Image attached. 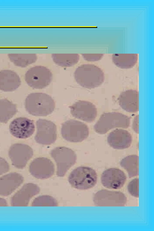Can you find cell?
<instances>
[{
  "label": "cell",
  "instance_id": "obj_1",
  "mask_svg": "<svg viewBox=\"0 0 154 231\" xmlns=\"http://www.w3.org/2000/svg\"><path fill=\"white\" fill-rule=\"evenodd\" d=\"M25 108L28 113L35 116H46L55 108V103L49 95L43 93H33L26 98Z\"/></svg>",
  "mask_w": 154,
  "mask_h": 231
},
{
  "label": "cell",
  "instance_id": "obj_2",
  "mask_svg": "<svg viewBox=\"0 0 154 231\" xmlns=\"http://www.w3.org/2000/svg\"><path fill=\"white\" fill-rule=\"evenodd\" d=\"M74 76L78 84L88 89L99 86L104 80L102 70L98 66L91 64H84L79 66L74 72Z\"/></svg>",
  "mask_w": 154,
  "mask_h": 231
},
{
  "label": "cell",
  "instance_id": "obj_3",
  "mask_svg": "<svg viewBox=\"0 0 154 231\" xmlns=\"http://www.w3.org/2000/svg\"><path fill=\"white\" fill-rule=\"evenodd\" d=\"M130 118L117 112H106L102 114L94 126L95 131L101 134L116 128H127L130 125Z\"/></svg>",
  "mask_w": 154,
  "mask_h": 231
},
{
  "label": "cell",
  "instance_id": "obj_4",
  "mask_svg": "<svg viewBox=\"0 0 154 231\" xmlns=\"http://www.w3.org/2000/svg\"><path fill=\"white\" fill-rule=\"evenodd\" d=\"M97 175L95 171L87 166H80L73 170L69 175L68 180L73 187L81 190L91 189L96 185Z\"/></svg>",
  "mask_w": 154,
  "mask_h": 231
},
{
  "label": "cell",
  "instance_id": "obj_5",
  "mask_svg": "<svg viewBox=\"0 0 154 231\" xmlns=\"http://www.w3.org/2000/svg\"><path fill=\"white\" fill-rule=\"evenodd\" d=\"M50 155L56 163L57 175L59 177H63L75 164L77 159L75 152L71 149L64 146L54 148L51 151Z\"/></svg>",
  "mask_w": 154,
  "mask_h": 231
},
{
  "label": "cell",
  "instance_id": "obj_6",
  "mask_svg": "<svg viewBox=\"0 0 154 231\" xmlns=\"http://www.w3.org/2000/svg\"><path fill=\"white\" fill-rule=\"evenodd\" d=\"M61 133L63 137L71 142H81L86 139L89 134L87 125L75 120H67L62 125Z\"/></svg>",
  "mask_w": 154,
  "mask_h": 231
},
{
  "label": "cell",
  "instance_id": "obj_7",
  "mask_svg": "<svg viewBox=\"0 0 154 231\" xmlns=\"http://www.w3.org/2000/svg\"><path fill=\"white\" fill-rule=\"evenodd\" d=\"M25 80L30 87L41 89L48 85L53 79V75L46 67L38 66L29 69L25 74Z\"/></svg>",
  "mask_w": 154,
  "mask_h": 231
},
{
  "label": "cell",
  "instance_id": "obj_8",
  "mask_svg": "<svg viewBox=\"0 0 154 231\" xmlns=\"http://www.w3.org/2000/svg\"><path fill=\"white\" fill-rule=\"evenodd\" d=\"M93 200L96 206H124L127 202L125 194L119 191L102 189L94 195Z\"/></svg>",
  "mask_w": 154,
  "mask_h": 231
},
{
  "label": "cell",
  "instance_id": "obj_9",
  "mask_svg": "<svg viewBox=\"0 0 154 231\" xmlns=\"http://www.w3.org/2000/svg\"><path fill=\"white\" fill-rule=\"evenodd\" d=\"M37 132L35 137L39 144L49 145L54 143L57 138V129L55 124L52 121L39 119L36 122Z\"/></svg>",
  "mask_w": 154,
  "mask_h": 231
},
{
  "label": "cell",
  "instance_id": "obj_10",
  "mask_svg": "<svg viewBox=\"0 0 154 231\" xmlns=\"http://www.w3.org/2000/svg\"><path fill=\"white\" fill-rule=\"evenodd\" d=\"M8 154L12 165L16 168L22 169L32 157L33 152L32 149L29 146L16 143L11 146Z\"/></svg>",
  "mask_w": 154,
  "mask_h": 231
},
{
  "label": "cell",
  "instance_id": "obj_11",
  "mask_svg": "<svg viewBox=\"0 0 154 231\" xmlns=\"http://www.w3.org/2000/svg\"><path fill=\"white\" fill-rule=\"evenodd\" d=\"M69 107L73 116L87 122H93L97 116L95 106L88 101L79 100Z\"/></svg>",
  "mask_w": 154,
  "mask_h": 231
},
{
  "label": "cell",
  "instance_id": "obj_12",
  "mask_svg": "<svg viewBox=\"0 0 154 231\" xmlns=\"http://www.w3.org/2000/svg\"><path fill=\"white\" fill-rule=\"evenodd\" d=\"M29 171L34 177L44 179L51 177L54 172V167L48 158L41 157L34 159L29 166Z\"/></svg>",
  "mask_w": 154,
  "mask_h": 231
},
{
  "label": "cell",
  "instance_id": "obj_13",
  "mask_svg": "<svg viewBox=\"0 0 154 231\" xmlns=\"http://www.w3.org/2000/svg\"><path fill=\"white\" fill-rule=\"evenodd\" d=\"M40 189L36 184L32 183L24 184L12 196L11 204L12 206L25 207L31 199L39 193Z\"/></svg>",
  "mask_w": 154,
  "mask_h": 231
},
{
  "label": "cell",
  "instance_id": "obj_14",
  "mask_svg": "<svg viewBox=\"0 0 154 231\" xmlns=\"http://www.w3.org/2000/svg\"><path fill=\"white\" fill-rule=\"evenodd\" d=\"M33 122L25 117H20L14 119L9 125V130L14 137L26 139L30 137L35 131Z\"/></svg>",
  "mask_w": 154,
  "mask_h": 231
},
{
  "label": "cell",
  "instance_id": "obj_15",
  "mask_svg": "<svg viewBox=\"0 0 154 231\" xmlns=\"http://www.w3.org/2000/svg\"><path fill=\"white\" fill-rule=\"evenodd\" d=\"M101 182L105 187L110 189L121 188L125 183L126 177L120 169L111 168L104 171L101 176Z\"/></svg>",
  "mask_w": 154,
  "mask_h": 231
},
{
  "label": "cell",
  "instance_id": "obj_16",
  "mask_svg": "<svg viewBox=\"0 0 154 231\" xmlns=\"http://www.w3.org/2000/svg\"><path fill=\"white\" fill-rule=\"evenodd\" d=\"M23 181V177L16 172H11L0 177V196H6L11 194Z\"/></svg>",
  "mask_w": 154,
  "mask_h": 231
},
{
  "label": "cell",
  "instance_id": "obj_17",
  "mask_svg": "<svg viewBox=\"0 0 154 231\" xmlns=\"http://www.w3.org/2000/svg\"><path fill=\"white\" fill-rule=\"evenodd\" d=\"M132 141L131 134L123 129H116L110 132L107 138L109 144L116 149H123L128 148Z\"/></svg>",
  "mask_w": 154,
  "mask_h": 231
},
{
  "label": "cell",
  "instance_id": "obj_18",
  "mask_svg": "<svg viewBox=\"0 0 154 231\" xmlns=\"http://www.w3.org/2000/svg\"><path fill=\"white\" fill-rule=\"evenodd\" d=\"M120 106L130 112L139 111V92L136 90H128L122 92L118 98Z\"/></svg>",
  "mask_w": 154,
  "mask_h": 231
},
{
  "label": "cell",
  "instance_id": "obj_19",
  "mask_svg": "<svg viewBox=\"0 0 154 231\" xmlns=\"http://www.w3.org/2000/svg\"><path fill=\"white\" fill-rule=\"evenodd\" d=\"M21 82L19 75L10 70L0 71V90L4 91H12L17 88Z\"/></svg>",
  "mask_w": 154,
  "mask_h": 231
},
{
  "label": "cell",
  "instance_id": "obj_20",
  "mask_svg": "<svg viewBox=\"0 0 154 231\" xmlns=\"http://www.w3.org/2000/svg\"><path fill=\"white\" fill-rule=\"evenodd\" d=\"M16 105L7 99H0V122L6 123L17 112Z\"/></svg>",
  "mask_w": 154,
  "mask_h": 231
},
{
  "label": "cell",
  "instance_id": "obj_21",
  "mask_svg": "<svg viewBox=\"0 0 154 231\" xmlns=\"http://www.w3.org/2000/svg\"><path fill=\"white\" fill-rule=\"evenodd\" d=\"M137 59V54H114L112 60L118 67L122 69H128L133 67Z\"/></svg>",
  "mask_w": 154,
  "mask_h": 231
},
{
  "label": "cell",
  "instance_id": "obj_22",
  "mask_svg": "<svg viewBox=\"0 0 154 231\" xmlns=\"http://www.w3.org/2000/svg\"><path fill=\"white\" fill-rule=\"evenodd\" d=\"M120 165L127 171L130 178L139 175V157L131 155L122 159Z\"/></svg>",
  "mask_w": 154,
  "mask_h": 231
},
{
  "label": "cell",
  "instance_id": "obj_23",
  "mask_svg": "<svg viewBox=\"0 0 154 231\" xmlns=\"http://www.w3.org/2000/svg\"><path fill=\"white\" fill-rule=\"evenodd\" d=\"M11 60L15 65L21 67H26L35 63L37 59L35 54L12 53L8 54Z\"/></svg>",
  "mask_w": 154,
  "mask_h": 231
},
{
  "label": "cell",
  "instance_id": "obj_24",
  "mask_svg": "<svg viewBox=\"0 0 154 231\" xmlns=\"http://www.w3.org/2000/svg\"><path fill=\"white\" fill-rule=\"evenodd\" d=\"M51 56L55 63L64 67L74 66L79 59V55L77 54H53Z\"/></svg>",
  "mask_w": 154,
  "mask_h": 231
},
{
  "label": "cell",
  "instance_id": "obj_25",
  "mask_svg": "<svg viewBox=\"0 0 154 231\" xmlns=\"http://www.w3.org/2000/svg\"><path fill=\"white\" fill-rule=\"evenodd\" d=\"M32 206H57V201L48 195H42L35 198L32 201Z\"/></svg>",
  "mask_w": 154,
  "mask_h": 231
},
{
  "label": "cell",
  "instance_id": "obj_26",
  "mask_svg": "<svg viewBox=\"0 0 154 231\" xmlns=\"http://www.w3.org/2000/svg\"><path fill=\"white\" fill-rule=\"evenodd\" d=\"M139 179H133L128 183V190L129 193L132 196L137 198L139 197Z\"/></svg>",
  "mask_w": 154,
  "mask_h": 231
},
{
  "label": "cell",
  "instance_id": "obj_27",
  "mask_svg": "<svg viewBox=\"0 0 154 231\" xmlns=\"http://www.w3.org/2000/svg\"><path fill=\"white\" fill-rule=\"evenodd\" d=\"M82 56L86 60L94 61L100 59L103 56V54H82Z\"/></svg>",
  "mask_w": 154,
  "mask_h": 231
},
{
  "label": "cell",
  "instance_id": "obj_28",
  "mask_svg": "<svg viewBox=\"0 0 154 231\" xmlns=\"http://www.w3.org/2000/svg\"><path fill=\"white\" fill-rule=\"evenodd\" d=\"M9 169L8 163L4 158L0 157V176L8 172Z\"/></svg>",
  "mask_w": 154,
  "mask_h": 231
},
{
  "label": "cell",
  "instance_id": "obj_29",
  "mask_svg": "<svg viewBox=\"0 0 154 231\" xmlns=\"http://www.w3.org/2000/svg\"><path fill=\"white\" fill-rule=\"evenodd\" d=\"M132 128L136 133H139V115L136 116L134 118L132 123Z\"/></svg>",
  "mask_w": 154,
  "mask_h": 231
},
{
  "label": "cell",
  "instance_id": "obj_30",
  "mask_svg": "<svg viewBox=\"0 0 154 231\" xmlns=\"http://www.w3.org/2000/svg\"><path fill=\"white\" fill-rule=\"evenodd\" d=\"M8 205L6 200L0 197V206L5 207Z\"/></svg>",
  "mask_w": 154,
  "mask_h": 231
}]
</instances>
